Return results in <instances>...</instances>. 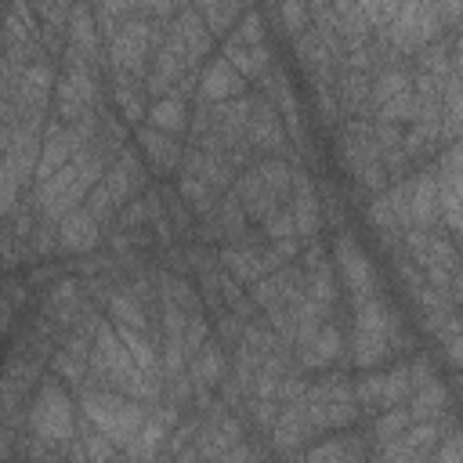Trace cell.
Here are the masks:
<instances>
[{"label": "cell", "mask_w": 463, "mask_h": 463, "mask_svg": "<svg viewBox=\"0 0 463 463\" xmlns=\"http://www.w3.org/2000/svg\"><path fill=\"white\" fill-rule=\"evenodd\" d=\"M83 416L94 423V430H101L116 449H123L145 423L148 409L119 391H83L80 394Z\"/></svg>", "instance_id": "1"}, {"label": "cell", "mask_w": 463, "mask_h": 463, "mask_svg": "<svg viewBox=\"0 0 463 463\" xmlns=\"http://www.w3.org/2000/svg\"><path fill=\"white\" fill-rule=\"evenodd\" d=\"M72 423L76 420H72V402H69L65 387H58L54 380H47L40 387V394L33 398V409L25 412V427L36 438L58 445V441H69L72 438Z\"/></svg>", "instance_id": "2"}, {"label": "cell", "mask_w": 463, "mask_h": 463, "mask_svg": "<svg viewBox=\"0 0 463 463\" xmlns=\"http://www.w3.org/2000/svg\"><path fill=\"white\" fill-rule=\"evenodd\" d=\"M152 47V25L141 22V18H130V22H119V29L112 33V69L116 72H127V76H145V54Z\"/></svg>", "instance_id": "3"}, {"label": "cell", "mask_w": 463, "mask_h": 463, "mask_svg": "<svg viewBox=\"0 0 463 463\" xmlns=\"http://www.w3.org/2000/svg\"><path fill=\"white\" fill-rule=\"evenodd\" d=\"M383 36L394 51H420L434 40V4H402Z\"/></svg>", "instance_id": "4"}, {"label": "cell", "mask_w": 463, "mask_h": 463, "mask_svg": "<svg viewBox=\"0 0 463 463\" xmlns=\"http://www.w3.org/2000/svg\"><path fill=\"white\" fill-rule=\"evenodd\" d=\"M333 253H336V260H340V271H344V279H347L351 297H354V300L376 297V275H373V264H369V257L362 253V246H358L351 235H336Z\"/></svg>", "instance_id": "5"}, {"label": "cell", "mask_w": 463, "mask_h": 463, "mask_svg": "<svg viewBox=\"0 0 463 463\" xmlns=\"http://www.w3.org/2000/svg\"><path fill=\"white\" fill-rule=\"evenodd\" d=\"M174 423H177V409H174V405L152 409V412L145 416L141 430L123 445L127 459H130V463H148V459H156L159 449H163V441H166V430H170Z\"/></svg>", "instance_id": "6"}, {"label": "cell", "mask_w": 463, "mask_h": 463, "mask_svg": "<svg viewBox=\"0 0 463 463\" xmlns=\"http://www.w3.org/2000/svg\"><path fill=\"white\" fill-rule=\"evenodd\" d=\"M438 181V213L445 217L449 232H459V145H452L441 156V177Z\"/></svg>", "instance_id": "7"}, {"label": "cell", "mask_w": 463, "mask_h": 463, "mask_svg": "<svg viewBox=\"0 0 463 463\" xmlns=\"http://www.w3.org/2000/svg\"><path fill=\"white\" fill-rule=\"evenodd\" d=\"M54 232H58V246L69 250V253H87V250H94L98 239H101V224H98L83 206L69 210V213L58 221Z\"/></svg>", "instance_id": "8"}, {"label": "cell", "mask_w": 463, "mask_h": 463, "mask_svg": "<svg viewBox=\"0 0 463 463\" xmlns=\"http://www.w3.org/2000/svg\"><path fill=\"white\" fill-rule=\"evenodd\" d=\"M246 141L260 152H279L286 145V130H282V119L279 112L268 105V101H253L250 109V119H246Z\"/></svg>", "instance_id": "9"}, {"label": "cell", "mask_w": 463, "mask_h": 463, "mask_svg": "<svg viewBox=\"0 0 463 463\" xmlns=\"http://www.w3.org/2000/svg\"><path fill=\"white\" fill-rule=\"evenodd\" d=\"M72 159V141L65 134V123L61 119H47L43 123V145H40V163H36V184L47 181L51 174H58L65 163Z\"/></svg>", "instance_id": "10"}, {"label": "cell", "mask_w": 463, "mask_h": 463, "mask_svg": "<svg viewBox=\"0 0 463 463\" xmlns=\"http://www.w3.org/2000/svg\"><path fill=\"white\" fill-rule=\"evenodd\" d=\"M239 90H242V76H239L224 58H213V61L203 69V80H199V98H203V101L224 105L228 98H239Z\"/></svg>", "instance_id": "11"}, {"label": "cell", "mask_w": 463, "mask_h": 463, "mask_svg": "<svg viewBox=\"0 0 463 463\" xmlns=\"http://www.w3.org/2000/svg\"><path fill=\"white\" fill-rule=\"evenodd\" d=\"M434 177L438 174L423 170L412 181H405L409 184V224L412 228H427L438 217V181Z\"/></svg>", "instance_id": "12"}, {"label": "cell", "mask_w": 463, "mask_h": 463, "mask_svg": "<svg viewBox=\"0 0 463 463\" xmlns=\"http://www.w3.org/2000/svg\"><path fill=\"white\" fill-rule=\"evenodd\" d=\"M289 188H293V203H289L293 228H297V235H307L311 239L315 228H318V195H315V188H311V181H307L304 170H293Z\"/></svg>", "instance_id": "13"}, {"label": "cell", "mask_w": 463, "mask_h": 463, "mask_svg": "<svg viewBox=\"0 0 463 463\" xmlns=\"http://www.w3.org/2000/svg\"><path fill=\"white\" fill-rule=\"evenodd\" d=\"M137 145L145 152V159L156 166V170H174L181 163V145L174 134H163L156 127H141L137 130Z\"/></svg>", "instance_id": "14"}, {"label": "cell", "mask_w": 463, "mask_h": 463, "mask_svg": "<svg viewBox=\"0 0 463 463\" xmlns=\"http://www.w3.org/2000/svg\"><path fill=\"white\" fill-rule=\"evenodd\" d=\"M235 199H239V206H242V213L246 217H268L271 210H275V195L264 188V181L257 177V170H246L242 177H239V184H235Z\"/></svg>", "instance_id": "15"}, {"label": "cell", "mask_w": 463, "mask_h": 463, "mask_svg": "<svg viewBox=\"0 0 463 463\" xmlns=\"http://www.w3.org/2000/svg\"><path fill=\"white\" fill-rule=\"evenodd\" d=\"M304 420L311 430H329V427H347L354 420L351 402H307L304 398Z\"/></svg>", "instance_id": "16"}, {"label": "cell", "mask_w": 463, "mask_h": 463, "mask_svg": "<svg viewBox=\"0 0 463 463\" xmlns=\"http://www.w3.org/2000/svg\"><path fill=\"white\" fill-rule=\"evenodd\" d=\"M221 264L235 279H242V282H257L268 271L264 268V253L260 250H250V246H228V250H221Z\"/></svg>", "instance_id": "17"}, {"label": "cell", "mask_w": 463, "mask_h": 463, "mask_svg": "<svg viewBox=\"0 0 463 463\" xmlns=\"http://www.w3.org/2000/svg\"><path fill=\"white\" fill-rule=\"evenodd\" d=\"M340 333L333 329V326H318V333H315V340L307 344V347H300V365H307V369H322V365H329L333 358H340Z\"/></svg>", "instance_id": "18"}, {"label": "cell", "mask_w": 463, "mask_h": 463, "mask_svg": "<svg viewBox=\"0 0 463 463\" xmlns=\"http://www.w3.org/2000/svg\"><path fill=\"white\" fill-rule=\"evenodd\" d=\"M148 127L163 130V134H181L188 127V112H184V98H159L152 109H148Z\"/></svg>", "instance_id": "19"}, {"label": "cell", "mask_w": 463, "mask_h": 463, "mask_svg": "<svg viewBox=\"0 0 463 463\" xmlns=\"http://www.w3.org/2000/svg\"><path fill=\"white\" fill-rule=\"evenodd\" d=\"M224 61L246 80V76H260L268 69V43L260 47H242V43H224Z\"/></svg>", "instance_id": "20"}, {"label": "cell", "mask_w": 463, "mask_h": 463, "mask_svg": "<svg viewBox=\"0 0 463 463\" xmlns=\"http://www.w3.org/2000/svg\"><path fill=\"white\" fill-rule=\"evenodd\" d=\"M188 362H192V383H195L199 391L210 387V383H217V380L224 376V354H221L217 344H203Z\"/></svg>", "instance_id": "21"}, {"label": "cell", "mask_w": 463, "mask_h": 463, "mask_svg": "<svg viewBox=\"0 0 463 463\" xmlns=\"http://www.w3.org/2000/svg\"><path fill=\"white\" fill-rule=\"evenodd\" d=\"M405 90H412V76H405L402 69H383L376 72V80H369V109H380Z\"/></svg>", "instance_id": "22"}, {"label": "cell", "mask_w": 463, "mask_h": 463, "mask_svg": "<svg viewBox=\"0 0 463 463\" xmlns=\"http://www.w3.org/2000/svg\"><path fill=\"white\" fill-rule=\"evenodd\" d=\"M116 329V336H119V344L127 347V354H130V362L141 369V373H156V365H159V358H156V347H152V340H148V333H137V329H127V326H112Z\"/></svg>", "instance_id": "23"}, {"label": "cell", "mask_w": 463, "mask_h": 463, "mask_svg": "<svg viewBox=\"0 0 463 463\" xmlns=\"http://www.w3.org/2000/svg\"><path fill=\"white\" fill-rule=\"evenodd\" d=\"M69 43L94 54L98 51V25H94V11L90 7H69Z\"/></svg>", "instance_id": "24"}, {"label": "cell", "mask_w": 463, "mask_h": 463, "mask_svg": "<svg viewBox=\"0 0 463 463\" xmlns=\"http://www.w3.org/2000/svg\"><path fill=\"white\" fill-rule=\"evenodd\" d=\"M445 405H449V394H445V387H441L438 380H430V383L416 387V398H412V405H409L405 412H409V420H412V423H423V420L438 416Z\"/></svg>", "instance_id": "25"}, {"label": "cell", "mask_w": 463, "mask_h": 463, "mask_svg": "<svg viewBox=\"0 0 463 463\" xmlns=\"http://www.w3.org/2000/svg\"><path fill=\"white\" fill-rule=\"evenodd\" d=\"M109 315L116 318V326H127V329H137V333H148V318H145V307L134 293H112L109 297Z\"/></svg>", "instance_id": "26"}, {"label": "cell", "mask_w": 463, "mask_h": 463, "mask_svg": "<svg viewBox=\"0 0 463 463\" xmlns=\"http://www.w3.org/2000/svg\"><path fill=\"white\" fill-rule=\"evenodd\" d=\"M333 90H336V101H340L344 109L358 112V109L369 105V72H344Z\"/></svg>", "instance_id": "27"}, {"label": "cell", "mask_w": 463, "mask_h": 463, "mask_svg": "<svg viewBox=\"0 0 463 463\" xmlns=\"http://www.w3.org/2000/svg\"><path fill=\"white\" fill-rule=\"evenodd\" d=\"M141 80L137 76H127V72H116V105L123 109V116L130 123H137L145 116V90L137 87Z\"/></svg>", "instance_id": "28"}, {"label": "cell", "mask_w": 463, "mask_h": 463, "mask_svg": "<svg viewBox=\"0 0 463 463\" xmlns=\"http://www.w3.org/2000/svg\"><path fill=\"white\" fill-rule=\"evenodd\" d=\"M253 170H257V177L264 181V188H268L275 199H286V195H289V181H293V170H289V163H286V159H279V156H268V159H260Z\"/></svg>", "instance_id": "29"}, {"label": "cell", "mask_w": 463, "mask_h": 463, "mask_svg": "<svg viewBox=\"0 0 463 463\" xmlns=\"http://www.w3.org/2000/svg\"><path fill=\"white\" fill-rule=\"evenodd\" d=\"M387 351H391V340H387V336L354 329V340H351V358H354L358 365H365V369H369V365L383 362V358H387Z\"/></svg>", "instance_id": "30"}, {"label": "cell", "mask_w": 463, "mask_h": 463, "mask_svg": "<svg viewBox=\"0 0 463 463\" xmlns=\"http://www.w3.org/2000/svg\"><path fill=\"white\" fill-rule=\"evenodd\" d=\"M199 11V18H203V25H206V33H228L232 25H235V18L246 11V7H239V4H203V7H195Z\"/></svg>", "instance_id": "31"}, {"label": "cell", "mask_w": 463, "mask_h": 463, "mask_svg": "<svg viewBox=\"0 0 463 463\" xmlns=\"http://www.w3.org/2000/svg\"><path fill=\"white\" fill-rule=\"evenodd\" d=\"M36 376H40V362H33V358H25V354L7 358V365H4V380H7L14 391H22V394H29V387L36 383Z\"/></svg>", "instance_id": "32"}, {"label": "cell", "mask_w": 463, "mask_h": 463, "mask_svg": "<svg viewBox=\"0 0 463 463\" xmlns=\"http://www.w3.org/2000/svg\"><path fill=\"white\" fill-rule=\"evenodd\" d=\"M101 184H105V192H109V199L116 203V206H123L127 199H130V192L137 188V177L134 174H127L119 163H112L105 174H101Z\"/></svg>", "instance_id": "33"}, {"label": "cell", "mask_w": 463, "mask_h": 463, "mask_svg": "<svg viewBox=\"0 0 463 463\" xmlns=\"http://www.w3.org/2000/svg\"><path fill=\"white\" fill-rule=\"evenodd\" d=\"M250 304L253 307H275V304H282V279H279V271H271V275H260L257 282H250Z\"/></svg>", "instance_id": "34"}, {"label": "cell", "mask_w": 463, "mask_h": 463, "mask_svg": "<svg viewBox=\"0 0 463 463\" xmlns=\"http://www.w3.org/2000/svg\"><path fill=\"white\" fill-rule=\"evenodd\" d=\"M159 286H163V300L166 304H174L181 311H195V293L181 275H159Z\"/></svg>", "instance_id": "35"}, {"label": "cell", "mask_w": 463, "mask_h": 463, "mask_svg": "<svg viewBox=\"0 0 463 463\" xmlns=\"http://www.w3.org/2000/svg\"><path fill=\"white\" fill-rule=\"evenodd\" d=\"M181 195L192 203L195 213H213V192L203 177H181Z\"/></svg>", "instance_id": "36"}, {"label": "cell", "mask_w": 463, "mask_h": 463, "mask_svg": "<svg viewBox=\"0 0 463 463\" xmlns=\"http://www.w3.org/2000/svg\"><path fill=\"white\" fill-rule=\"evenodd\" d=\"M51 369H54L61 380H69V383H76V387L83 391L87 358H76V354H69V351H54V358H51Z\"/></svg>", "instance_id": "37"}, {"label": "cell", "mask_w": 463, "mask_h": 463, "mask_svg": "<svg viewBox=\"0 0 463 463\" xmlns=\"http://www.w3.org/2000/svg\"><path fill=\"white\" fill-rule=\"evenodd\" d=\"M409 391H412V383H409V369L405 365L383 373V409H394L398 402H405Z\"/></svg>", "instance_id": "38"}, {"label": "cell", "mask_w": 463, "mask_h": 463, "mask_svg": "<svg viewBox=\"0 0 463 463\" xmlns=\"http://www.w3.org/2000/svg\"><path fill=\"white\" fill-rule=\"evenodd\" d=\"M217 228L221 232H228V235H239L242 228H246V213H242V206H239V199L235 195H224L221 199V206H217Z\"/></svg>", "instance_id": "39"}, {"label": "cell", "mask_w": 463, "mask_h": 463, "mask_svg": "<svg viewBox=\"0 0 463 463\" xmlns=\"http://www.w3.org/2000/svg\"><path fill=\"white\" fill-rule=\"evenodd\" d=\"M232 43H242V47H260L264 43V29H260V14L257 11H242V22L235 25Z\"/></svg>", "instance_id": "40"}, {"label": "cell", "mask_w": 463, "mask_h": 463, "mask_svg": "<svg viewBox=\"0 0 463 463\" xmlns=\"http://www.w3.org/2000/svg\"><path fill=\"white\" fill-rule=\"evenodd\" d=\"M409 412H405V405H394V409H387L380 420H376V434H380V441H391V438H398V434H405L409 430Z\"/></svg>", "instance_id": "41"}, {"label": "cell", "mask_w": 463, "mask_h": 463, "mask_svg": "<svg viewBox=\"0 0 463 463\" xmlns=\"http://www.w3.org/2000/svg\"><path fill=\"white\" fill-rule=\"evenodd\" d=\"M304 398H307V402H351L354 394H351V387H347L344 380L329 376V380H322L318 387H307Z\"/></svg>", "instance_id": "42"}, {"label": "cell", "mask_w": 463, "mask_h": 463, "mask_svg": "<svg viewBox=\"0 0 463 463\" xmlns=\"http://www.w3.org/2000/svg\"><path fill=\"white\" fill-rule=\"evenodd\" d=\"M264 232H268L271 239H293L297 228H293V213H289V206H275V210L264 217Z\"/></svg>", "instance_id": "43"}, {"label": "cell", "mask_w": 463, "mask_h": 463, "mask_svg": "<svg viewBox=\"0 0 463 463\" xmlns=\"http://www.w3.org/2000/svg\"><path fill=\"white\" fill-rule=\"evenodd\" d=\"M351 394H354L358 405H365V409H383V376H365Z\"/></svg>", "instance_id": "44"}, {"label": "cell", "mask_w": 463, "mask_h": 463, "mask_svg": "<svg viewBox=\"0 0 463 463\" xmlns=\"http://www.w3.org/2000/svg\"><path fill=\"white\" fill-rule=\"evenodd\" d=\"M83 210H87V213H90L98 224H101V221H105V217L116 210V203L109 199V192H105V184H101V181H98V184L87 192V206H83Z\"/></svg>", "instance_id": "45"}, {"label": "cell", "mask_w": 463, "mask_h": 463, "mask_svg": "<svg viewBox=\"0 0 463 463\" xmlns=\"http://www.w3.org/2000/svg\"><path fill=\"white\" fill-rule=\"evenodd\" d=\"M279 14H282V22H286V33H304L307 29V7L304 4H282L279 7Z\"/></svg>", "instance_id": "46"}, {"label": "cell", "mask_w": 463, "mask_h": 463, "mask_svg": "<svg viewBox=\"0 0 463 463\" xmlns=\"http://www.w3.org/2000/svg\"><path fill=\"white\" fill-rule=\"evenodd\" d=\"M0 289H4V297L11 300V307H14V311H18V307L25 304V297H29V282H22V279H14V275H11V279H4V282H0Z\"/></svg>", "instance_id": "47"}, {"label": "cell", "mask_w": 463, "mask_h": 463, "mask_svg": "<svg viewBox=\"0 0 463 463\" xmlns=\"http://www.w3.org/2000/svg\"><path fill=\"white\" fill-rule=\"evenodd\" d=\"M29 239H33V250H36V253H51V250L58 246V232H54L51 224H40Z\"/></svg>", "instance_id": "48"}, {"label": "cell", "mask_w": 463, "mask_h": 463, "mask_svg": "<svg viewBox=\"0 0 463 463\" xmlns=\"http://www.w3.org/2000/svg\"><path fill=\"white\" fill-rule=\"evenodd\" d=\"M434 463H463V449H459V434H449L445 445L434 452Z\"/></svg>", "instance_id": "49"}, {"label": "cell", "mask_w": 463, "mask_h": 463, "mask_svg": "<svg viewBox=\"0 0 463 463\" xmlns=\"http://www.w3.org/2000/svg\"><path fill=\"white\" fill-rule=\"evenodd\" d=\"M253 416H257V423L271 427V423H275V416H279V402H275V398H260V402H257V409H253Z\"/></svg>", "instance_id": "50"}, {"label": "cell", "mask_w": 463, "mask_h": 463, "mask_svg": "<svg viewBox=\"0 0 463 463\" xmlns=\"http://www.w3.org/2000/svg\"><path fill=\"white\" fill-rule=\"evenodd\" d=\"M145 217H148V210H145V199H141V203H130V206H127V213L119 217V228L127 232V228H134V224H141Z\"/></svg>", "instance_id": "51"}, {"label": "cell", "mask_w": 463, "mask_h": 463, "mask_svg": "<svg viewBox=\"0 0 463 463\" xmlns=\"http://www.w3.org/2000/svg\"><path fill=\"white\" fill-rule=\"evenodd\" d=\"M14 441H18V434H14V427H7V423H0V459H7V456L14 452Z\"/></svg>", "instance_id": "52"}, {"label": "cell", "mask_w": 463, "mask_h": 463, "mask_svg": "<svg viewBox=\"0 0 463 463\" xmlns=\"http://www.w3.org/2000/svg\"><path fill=\"white\" fill-rule=\"evenodd\" d=\"M14 326V307H11V300L4 297V289H0V333H7Z\"/></svg>", "instance_id": "53"}, {"label": "cell", "mask_w": 463, "mask_h": 463, "mask_svg": "<svg viewBox=\"0 0 463 463\" xmlns=\"http://www.w3.org/2000/svg\"><path fill=\"white\" fill-rule=\"evenodd\" d=\"M224 463H253V452H250L246 445H232V449L224 452Z\"/></svg>", "instance_id": "54"}, {"label": "cell", "mask_w": 463, "mask_h": 463, "mask_svg": "<svg viewBox=\"0 0 463 463\" xmlns=\"http://www.w3.org/2000/svg\"><path fill=\"white\" fill-rule=\"evenodd\" d=\"M33 463H65V459H61L58 452H43V456H40V459H33Z\"/></svg>", "instance_id": "55"}, {"label": "cell", "mask_w": 463, "mask_h": 463, "mask_svg": "<svg viewBox=\"0 0 463 463\" xmlns=\"http://www.w3.org/2000/svg\"><path fill=\"white\" fill-rule=\"evenodd\" d=\"M282 463H304V456H297V452H286V459Z\"/></svg>", "instance_id": "56"}, {"label": "cell", "mask_w": 463, "mask_h": 463, "mask_svg": "<svg viewBox=\"0 0 463 463\" xmlns=\"http://www.w3.org/2000/svg\"><path fill=\"white\" fill-rule=\"evenodd\" d=\"M22 463H25V459H22Z\"/></svg>", "instance_id": "57"}]
</instances>
